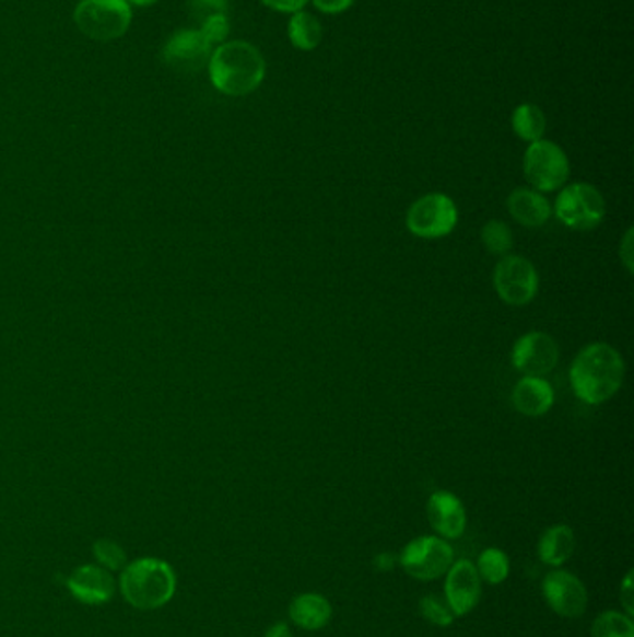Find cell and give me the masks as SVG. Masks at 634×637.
Instances as JSON below:
<instances>
[{"mask_svg": "<svg viewBox=\"0 0 634 637\" xmlns=\"http://www.w3.org/2000/svg\"><path fill=\"white\" fill-rule=\"evenodd\" d=\"M625 379V360L612 345L596 341L578 350L570 368L573 392L586 405L612 399Z\"/></svg>", "mask_w": 634, "mask_h": 637, "instance_id": "6da1fadb", "label": "cell"}, {"mask_svg": "<svg viewBox=\"0 0 634 637\" xmlns=\"http://www.w3.org/2000/svg\"><path fill=\"white\" fill-rule=\"evenodd\" d=\"M212 86L225 95L240 97L256 92L267 76L261 50L248 42H225L212 50L209 60Z\"/></svg>", "mask_w": 634, "mask_h": 637, "instance_id": "7a4b0ae2", "label": "cell"}, {"mask_svg": "<svg viewBox=\"0 0 634 637\" xmlns=\"http://www.w3.org/2000/svg\"><path fill=\"white\" fill-rule=\"evenodd\" d=\"M121 591L138 610H156L174 597V570L161 559H140L125 567Z\"/></svg>", "mask_w": 634, "mask_h": 637, "instance_id": "3957f363", "label": "cell"}, {"mask_svg": "<svg viewBox=\"0 0 634 637\" xmlns=\"http://www.w3.org/2000/svg\"><path fill=\"white\" fill-rule=\"evenodd\" d=\"M79 31L95 42H113L129 31L131 4L127 0H81L73 13Z\"/></svg>", "mask_w": 634, "mask_h": 637, "instance_id": "277c9868", "label": "cell"}, {"mask_svg": "<svg viewBox=\"0 0 634 637\" xmlns=\"http://www.w3.org/2000/svg\"><path fill=\"white\" fill-rule=\"evenodd\" d=\"M554 215L572 230L590 232L603 222L607 204L603 194L590 183H572L560 188L559 198L554 201Z\"/></svg>", "mask_w": 634, "mask_h": 637, "instance_id": "5b68a950", "label": "cell"}, {"mask_svg": "<svg viewBox=\"0 0 634 637\" xmlns=\"http://www.w3.org/2000/svg\"><path fill=\"white\" fill-rule=\"evenodd\" d=\"M458 207L443 193L424 194L406 212V228L415 238L442 239L455 232Z\"/></svg>", "mask_w": 634, "mask_h": 637, "instance_id": "8992f818", "label": "cell"}, {"mask_svg": "<svg viewBox=\"0 0 634 637\" xmlns=\"http://www.w3.org/2000/svg\"><path fill=\"white\" fill-rule=\"evenodd\" d=\"M523 172L538 193H553L564 187L570 177L566 151L551 140H536L523 157Z\"/></svg>", "mask_w": 634, "mask_h": 637, "instance_id": "52a82bcc", "label": "cell"}, {"mask_svg": "<svg viewBox=\"0 0 634 637\" xmlns=\"http://www.w3.org/2000/svg\"><path fill=\"white\" fill-rule=\"evenodd\" d=\"M493 288L504 304L527 306L540 288V276L535 263L517 254L504 256L493 270Z\"/></svg>", "mask_w": 634, "mask_h": 637, "instance_id": "ba28073f", "label": "cell"}, {"mask_svg": "<svg viewBox=\"0 0 634 637\" xmlns=\"http://www.w3.org/2000/svg\"><path fill=\"white\" fill-rule=\"evenodd\" d=\"M455 561V552L439 537H419L406 546L400 565L415 580H436L448 572Z\"/></svg>", "mask_w": 634, "mask_h": 637, "instance_id": "9c48e42d", "label": "cell"}, {"mask_svg": "<svg viewBox=\"0 0 634 637\" xmlns=\"http://www.w3.org/2000/svg\"><path fill=\"white\" fill-rule=\"evenodd\" d=\"M559 344L545 332L523 334L512 349V366L523 377H545L559 363Z\"/></svg>", "mask_w": 634, "mask_h": 637, "instance_id": "30bf717a", "label": "cell"}, {"mask_svg": "<svg viewBox=\"0 0 634 637\" xmlns=\"http://www.w3.org/2000/svg\"><path fill=\"white\" fill-rule=\"evenodd\" d=\"M211 55L212 45L201 32L192 28L175 32L162 49V60L168 63L169 68L183 73L199 71L209 63Z\"/></svg>", "mask_w": 634, "mask_h": 637, "instance_id": "8fae6325", "label": "cell"}, {"mask_svg": "<svg viewBox=\"0 0 634 637\" xmlns=\"http://www.w3.org/2000/svg\"><path fill=\"white\" fill-rule=\"evenodd\" d=\"M543 597L551 610L562 617H580L588 606V593L583 581L564 570H554L545 576Z\"/></svg>", "mask_w": 634, "mask_h": 637, "instance_id": "7c38bea8", "label": "cell"}, {"mask_svg": "<svg viewBox=\"0 0 634 637\" xmlns=\"http://www.w3.org/2000/svg\"><path fill=\"white\" fill-rule=\"evenodd\" d=\"M482 586H480L479 570L473 563L461 559L453 563L448 569L447 583H445V594L447 604L455 613V617H463L469 612H473L479 604Z\"/></svg>", "mask_w": 634, "mask_h": 637, "instance_id": "4fadbf2b", "label": "cell"}, {"mask_svg": "<svg viewBox=\"0 0 634 637\" xmlns=\"http://www.w3.org/2000/svg\"><path fill=\"white\" fill-rule=\"evenodd\" d=\"M430 525L445 538H458L466 531V507L460 498L447 490H437L430 496L426 506Z\"/></svg>", "mask_w": 634, "mask_h": 637, "instance_id": "5bb4252c", "label": "cell"}, {"mask_svg": "<svg viewBox=\"0 0 634 637\" xmlns=\"http://www.w3.org/2000/svg\"><path fill=\"white\" fill-rule=\"evenodd\" d=\"M68 588L84 604H103L113 599L114 580L106 569L84 565L69 576Z\"/></svg>", "mask_w": 634, "mask_h": 637, "instance_id": "9a60e30c", "label": "cell"}, {"mask_svg": "<svg viewBox=\"0 0 634 637\" xmlns=\"http://www.w3.org/2000/svg\"><path fill=\"white\" fill-rule=\"evenodd\" d=\"M512 403L517 413L538 418L548 414L553 406V386L543 377H523L512 392Z\"/></svg>", "mask_w": 634, "mask_h": 637, "instance_id": "2e32d148", "label": "cell"}, {"mask_svg": "<svg viewBox=\"0 0 634 637\" xmlns=\"http://www.w3.org/2000/svg\"><path fill=\"white\" fill-rule=\"evenodd\" d=\"M506 206L512 219L525 228H541L551 219V211H553L548 198L535 188H516L508 196Z\"/></svg>", "mask_w": 634, "mask_h": 637, "instance_id": "e0dca14e", "label": "cell"}, {"mask_svg": "<svg viewBox=\"0 0 634 637\" xmlns=\"http://www.w3.org/2000/svg\"><path fill=\"white\" fill-rule=\"evenodd\" d=\"M291 618L304 630H320L330 623V602L320 594H300L291 604Z\"/></svg>", "mask_w": 634, "mask_h": 637, "instance_id": "ac0fdd59", "label": "cell"}, {"mask_svg": "<svg viewBox=\"0 0 634 637\" xmlns=\"http://www.w3.org/2000/svg\"><path fill=\"white\" fill-rule=\"evenodd\" d=\"M575 552V533L570 525H553L541 535L538 554L545 565H564Z\"/></svg>", "mask_w": 634, "mask_h": 637, "instance_id": "d6986e66", "label": "cell"}, {"mask_svg": "<svg viewBox=\"0 0 634 637\" xmlns=\"http://www.w3.org/2000/svg\"><path fill=\"white\" fill-rule=\"evenodd\" d=\"M286 34L296 49L313 50L322 42V25L313 13L300 10L291 15Z\"/></svg>", "mask_w": 634, "mask_h": 637, "instance_id": "ffe728a7", "label": "cell"}, {"mask_svg": "<svg viewBox=\"0 0 634 637\" xmlns=\"http://www.w3.org/2000/svg\"><path fill=\"white\" fill-rule=\"evenodd\" d=\"M545 127H548L545 114L540 106L532 105V103H523L512 114V129L517 137L529 144L543 138Z\"/></svg>", "mask_w": 634, "mask_h": 637, "instance_id": "44dd1931", "label": "cell"}, {"mask_svg": "<svg viewBox=\"0 0 634 637\" xmlns=\"http://www.w3.org/2000/svg\"><path fill=\"white\" fill-rule=\"evenodd\" d=\"M482 243L493 256H508L514 246V233L503 220H490L482 228Z\"/></svg>", "mask_w": 634, "mask_h": 637, "instance_id": "7402d4cb", "label": "cell"}, {"mask_svg": "<svg viewBox=\"0 0 634 637\" xmlns=\"http://www.w3.org/2000/svg\"><path fill=\"white\" fill-rule=\"evenodd\" d=\"M591 637H634L633 621L623 613H601L591 625Z\"/></svg>", "mask_w": 634, "mask_h": 637, "instance_id": "603a6c76", "label": "cell"}, {"mask_svg": "<svg viewBox=\"0 0 634 637\" xmlns=\"http://www.w3.org/2000/svg\"><path fill=\"white\" fill-rule=\"evenodd\" d=\"M477 570H479L480 578H484L485 581L495 586V583H503L508 578L510 563H508V557L504 552L498 551V548H488V551L482 552Z\"/></svg>", "mask_w": 634, "mask_h": 637, "instance_id": "cb8c5ba5", "label": "cell"}, {"mask_svg": "<svg viewBox=\"0 0 634 637\" xmlns=\"http://www.w3.org/2000/svg\"><path fill=\"white\" fill-rule=\"evenodd\" d=\"M421 613L424 618H428L432 625L448 626L455 621V613L447 604V600H442L439 597L428 594L421 600Z\"/></svg>", "mask_w": 634, "mask_h": 637, "instance_id": "d4e9b609", "label": "cell"}, {"mask_svg": "<svg viewBox=\"0 0 634 637\" xmlns=\"http://www.w3.org/2000/svg\"><path fill=\"white\" fill-rule=\"evenodd\" d=\"M199 32L206 36L209 44H224V39L230 34V21L225 13H216L207 20L201 21V28Z\"/></svg>", "mask_w": 634, "mask_h": 637, "instance_id": "484cf974", "label": "cell"}, {"mask_svg": "<svg viewBox=\"0 0 634 637\" xmlns=\"http://www.w3.org/2000/svg\"><path fill=\"white\" fill-rule=\"evenodd\" d=\"M95 556L108 569H121L125 565V554L119 544L108 538H101L95 543Z\"/></svg>", "mask_w": 634, "mask_h": 637, "instance_id": "4316f807", "label": "cell"}, {"mask_svg": "<svg viewBox=\"0 0 634 637\" xmlns=\"http://www.w3.org/2000/svg\"><path fill=\"white\" fill-rule=\"evenodd\" d=\"M193 15L198 13L199 20L203 21L216 13L227 12V0H190Z\"/></svg>", "mask_w": 634, "mask_h": 637, "instance_id": "83f0119b", "label": "cell"}, {"mask_svg": "<svg viewBox=\"0 0 634 637\" xmlns=\"http://www.w3.org/2000/svg\"><path fill=\"white\" fill-rule=\"evenodd\" d=\"M620 259H622L623 267L627 269L629 275H633L634 270V232L633 228H629L625 235H623L622 244H620Z\"/></svg>", "mask_w": 634, "mask_h": 637, "instance_id": "f1b7e54d", "label": "cell"}, {"mask_svg": "<svg viewBox=\"0 0 634 637\" xmlns=\"http://www.w3.org/2000/svg\"><path fill=\"white\" fill-rule=\"evenodd\" d=\"M261 2L270 10H275V12L296 13L300 10H304L309 0H261Z\"/></svg>", "mask_w": 634, "mask_h": 637, "instance_id": "f546056e", "label": "cell"}, {"mask_svg": "<svg viewBox=\"0 0 634 637\" xmlns=\"http://www.w3.org/2000/svg\"><path fill=\"white\" fill-rule=\"evenodd\" d=\"M354 2L355 0H313L318 12L330 13V15L347 12L349 8L354 7Z\"/></svg>", "mask_w": 634, "mask_h": 637, "instance_id": "4dcf8cb0", "label": "cell"}, {"mask_svg": "<svg viewBox=\"0 0 634 637\" xmlns=\"http://www.w3.org/2000/svg\"><path fill=\"white\" fill-rule=\"evenodd\" d=\"M633 572H629L623 580L622 588H620V600H622L623 607L627 610L629 613H634L633 604Z\"/></svg>", "mask_w": 634, "mask_h": 637, "instance_id": "1f68e13d", "label": "cell"}, {"mask_svg": "<svg viewBox=\"0 0 634 637\" xmlns=\"http://www.w3.org/2000/svg\"><path fill=\"white\" fill-rule=\"evenodd\" d=\"M395 563H397V559H395L392 554H381V556L374 559V567H376V570L386 572V570H391L395 567Z\"/></svg>", "mask_w": 634, "mask_h": 637, "instance_id": "d6a6232c", "label": "cell"}, {"mask_svg": "<svg viewBox=\"0 0 634 637\" xmlns=\"http://www.w3.org/2000/svg\"><path fill=\"white\" fill-rule=\"evenodd\" d=\"M267 637H294L293 630L285 623H278L267 632Z\"/></svg>", "mask_w": 634, "mask_h": 637, "instance_id": "836d02e7", "label": "cell"}, {"mask_svg": "<svg viewBox=\"0 0 634 637\" xmlns=\"http://www.w3.org/2000/svg\"><path fill=\"white\" fill-rule=\"evenodd\" d=\"M129 4H134V7H151L155 4L156 0H127Z\"/></svg>", "mask_w": 634, "mask_h": 637, "instance_id": "e575fe53", "label": "cell"}]
</instances>
